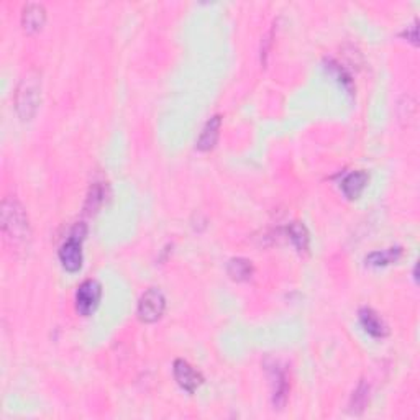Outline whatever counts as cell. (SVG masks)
I'll return each instance as SVG.
<instances>
[{
    "label": "cell",
    "mask_w": 420,
    "mask_h": 420,
    "mask_svg": "<svg viewBox=\"0 0 420 420\" xmlns=\"http://www.w3.org/2000/svg\"><path fill=\"white\" fill-rule=\"evenodd\" d=\"M227 273L233 281H248L255 273V268H253V262L246 258H232L227 265Z\"/></svg>",
    "instance_id": "4fadbf2b"
},
{
    "label": "cell",
    "mask_w": 420,
    "mask_h": 420,
    "mask_svg": "<svg viewBox=\"0 0 420 420\" xmlns=\"http://www.w3.org/2000/svg\"><path fill=\"white\" fill-rule=\"evenodd\" d=\"M368 181H370V176L365 171H351L350 174L345 176V179L342 181L340 188L342 192L345 194V197L348 199H358L365 190Z\"/></svg>",
    "instance_id": "8fae6325"
},
{
    "label": "cell",
    "mask_w": 420,
    "mask_h": 420,
    "mask_svg": "<svg viewBox=\"0 0 420 420\" xmlns=\"http://www.w3.org/2000/svg\"><path fill=\"white\" fill-rule=\"evenodd\" d=\"M400 256H402V248L394 246V248H388V250L370 253V255L365 258V262L368 266H373V268H381V266H388V265H393V262H398L400 260Z\"/></svg>",
    "instance_id": "7c38bea8"
},
{
    "label": "cell",
    "mask_w": 420,
    "mask_h": 420,
    "mask_svg": "<svg viewBox=\"0 0 420 420\" xmlns=\"http://www.w3.org/2000/svg\"><path fill=\"white\" fill-rule=\"evenodd\" d=\"M402 35L407 36L409 40L414 43V45H417V22H414L412 25L407 27V30H405Z\"/></svg>",
    "instance_id": "e0dca14e"
},
{
    "label": "cell",
    "mask_w": 420,
    "mask_h": 420,
    "mask_svg": "<svg viewBox=\"0 0 420 420\" xmlns=\"http://www.w3.org/2000/svg\"><path fill=\"white\" fill-rule=\"evenodd\" d=\"M368 399H370V388H368L365 381H361L360 386H358L355 393H353L350 407L355 414H360L363 409H365V405L368 404Z\"/></svg>",
    "instance_id": "2e32d148"
},
{
    "label": "cell",
    "mask_w": 420,
    "mask_h": 420,
    "mask_svg": "<svg viewBox=\"0 0 420 420\" xmlns=\"http://www.w3.org/2000/svg\"><path fill=\"white\" fill-rule=\"evenodd\" d=\"M286 230H288L289 240L294 243V246L298 248V250L300 253H304V251L309 250L310 237H309V230H307V228H305L304 223L293 222V223H289Z\"/></svg>",
    "instance_id": "5bb4252c"
},
{
    "label": "cell",
    "mask_w": 420,
    "mask_h": 420,
    "mask_svg": "<svg viewBox=\"0 0 420 420\" xmlns=\"http://www.w3.org/2000/svg\"><path fill=\"white\" fill-rule=\"evenodd\" d=\"M104 197H105L104 186L100 183L92 184V188H90V190H89L88 200H85V207H84L85 212H88V214L95 212V210H97L100 205H102Z\"/></svg>",
    "instance_id": "9a60e30c"
},
{
    "label": "cell",
    "mask_w": 420,
    "mask_h": 420,
    "mask_svg": "<svg viewBox=\"0 0 420 420\" xmlns=\"http://www.w3.org/2000/svg\"><path fill=\"white\" fill-rule=\"evenodd\" d=\"M166 309V298L158 288H150L138 300V318L145 323H153L163 317Z\"/></svg>",
    "instance_id": "277c9868"
},
{
    "label": "cell",
    "mask_w": 420,
    "mask_h": 420,
    "mask_svg": "<svg viewBox=\"0 0 420 420\" xmlns=\"http://www.w3.org/2000/svg\"><path fill=\"white\" fill-rule=\"evenodd\" d=\"M88 233L84 223H78L71 232L63 245L59 248V261L63 265V268L69 273H76L83 266V240Z\"/></svg>",
    "instance_id": "3957f363"
},
{
    "label": "cell",
    "mask_w": 420,
    "mask_h": 420,
    "mask_svg": "<svg viewBox=\"0 0 420 420\" xmlns=\"http://www.w3.org/2000/svg\"><path fill=\"white\" fill-rule=\"evenodd\" d=\"M41 102V80L35 71L20 79L15 90V111L23 122L31 120Z\"/></svg>",
    "instance_id": "7a4b0ae2"
},
{
    "label": "cell",
    "mask_w": 420,
    "mask_h": 420,
    "mask_svg": "<svg viewBox=\"0 0 420 420\" xmlns=\"http://www.w3.org/2000/svg\"><path fill=\"white\" fill-rule=\"evenodd\" d=\"M358 317H360L361 327L365 328L366 333H370L371 337H374V338L388 337V333H389L388 326H386V322L379 317L378 314L374 312L373 309H370V307L360 309Z\"/></svg>",
    "instance_id": "ba28073f"
},
{
    "label": "cell",
    "mask_w": 420,
    "mask_h": 420,
    "mask_svg": "<svg viewBox=\"0 0 420 420\" xmlns=\"http://www.w3.org/2000/svg\"><path fill=\"white\" fill-rule=\"evenodd\" d=\"M265 366L270 374L271 386H273V404L274 407L281 409L286 404V400H288L289 394L288 374H286L284 368H281L276 360H266Z\"/></svg>",
    "instance_id": "8992f818"
},
{
    "label": "cell",
    "mask_w": 420,
    "mask_h": 420,
    "mask_svg": "<svg viewBox=\"0 0 420 420\" xmlns=\"http://www.w3.org/2000/svg\"><path fill=\"white\" fill-rule=\"evenodd\" d=\"M2 232L12 243H25L30 238V222L23 205L13 197H6L2 202Z\"/></svg>",
    "instance_id": "6da1fadb"
},
{
    "label": "cell",
    "mask_w": 420,
    "mask_h": 420,
    "mask_svg": "<svg viewBox=\"0 0 420 420\" xmlns=\"http://www.w3.org/2000/svg\"><path fill=\"white\" fill-rule=\"evenodd\" d=\"M102 298V286L97 279H85L76 290V310L84 317H88L97 309Z\"/></svg>",
    "instance_id": "5b68a950"
},
{
    "label": "cell",
    "mask_w": 420,
    "mask_h": 420,
    "mask_svg": "<svg viewBox=\"0 0 420 420\" xmlns=\"http://www.w3.org/2000/svg\"><path fill=\"white\" fill-rule=\"evenodd\" d=\"M173 373H174V379L181 388H183L186 393L192 394L200 388L204 383V376L199 373L195 368L188 363L186 360H176L174 366H173Z\"/></svg>",
    "instance_id": "52a82bcc"
},
{
    "label": "cell",
    "mask_w": 420,
    "mask_h": 420,
    "mask_svg": "<svg viewBox=\"0 0 420 420\" xmlns=\"http://www.w3.org/2000/svg\"><path fill=\"white\" fill-rule=\"evenodd\" d=\"M220 127H222V115H214L207 123H205L202 132H200L197 145H195L199 151H210L217 145L218 135H220Z\"/></svg>",
    "instance_id": "30bf717a"
},
{
    "label": "cell",
    "mask_w": 420,
    "mask_h": 420,
    "mask_svg": "<svg viewBox=\"0 0 420 420\" xmlns=\"http://www.w3.org/2000/svg\"><path fill=\"white\" fill-rule=\"evenodd\" d=\"M46 22V8L41 4H27L22 12V25L27 33H36Z\"/></svg>",
    "instance_id": "9c48e42d"
}]
</instances>
